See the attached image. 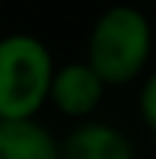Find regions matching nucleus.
<instances>
[{"mask_svg":"<svg viewBox=\"0 0 156 159\" xmlns=\"http://www.w3.org/2000/svg\"><path fill=\"white\" fill-rule=\"evenodd\" d=\"M103 94H106V83L91 71V65L86 59H80V62L56 65L47 100L65 118L88 121L94 115V109L103 103Z\"/></svg>","mask_w":156,"mask_h":159,"instance_id":"3","label":"nucleus"},{"mask_svg":"<svg viewBox=\"0 0 156 159\" xmlns=\"http://www.w3.org/2000/svg\"><path fill=\"white\" fill-rule=\"evenodd\" d=\"M53 71V53L38 35H0V121L35 118L47 103Z\"/></svg>","mask_w":156,"mask_h":159,"instance_id":"2","label":"nucleus"},{"mask_svg":"<svg viewBox=\"0 0 156 159\" xmlns=\"http://www.w3.org/2000/svg\"><path fill=\"white\" fill-rule=\"evenodd\" d=\"M0 159H62L59 142L38 118L0 121Z\"/></svg>","mask_w":156,"mask_h":159,"instance_id":"5","label":"nucleus"},{"mask_svg":"<svg viewBox=\"0 0 156 159\" xmlns=\"http://www.w3.org/2000/svg\"><path fill=\"white\" fill-rule=\"evenodd\" d=\"M139 115L145 121V127L156 136V68L147 71V77L141 80L139 89Z\"/></svg>","mask_w":156,"mask_h":159,"instance_id":"6","label":"nucleus"},{"mask_svg":"<svg viewBox=\"0 0 156 159\" xmlns=\"http://www.w3.org/2000/svg\"><path fill=\"white\" fill-rule=\"evenodd\" d=\"M62 159H139L136 144L121 127L109 121H77L59 142Z\"/></svg>","mask_w":156,"mask_h":159,"instance_id":"4","label":"nucleus"},{"mask_svg":"<svg viewBox=\"0 0 156 159\" xmlns=\"http://www.w3.org/2000/svg\"><path fill=\"white\" fill-rule=\"evenodd\" d=\"M153 53V21L130 3H115L94 18L86 62L106 85H127L145 74Z\"/></svg>","mask_w":156,"mask_h":159,"instance_id":"1","label":"nucleus"},{"mask_svg":"<svg viewBox=\"0 0 156 159\" xmlns=\"http://www.w3.org/2000/svg\"><path fill=\"white\" fill-rule=\"evenodd\" d=\"M153 47H156V24H153Z\"/></svg>","mask_w":156,"mask_h":159,"instance_id":"7","label":"nucleus"}]
</instances>
